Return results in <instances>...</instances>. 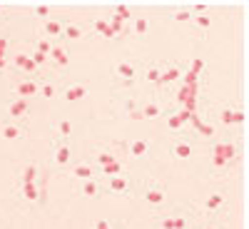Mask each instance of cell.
<instances>
[{
    "mask_svg": "<svg viewBox=\"0 0 249 229\" xmlns=\"http://www.w3.org/2000/svg\"><path fill=\"white\" fill-rule=\"evenodd\" d=\"M100 172V177H117V175H124V162L122 159H117V162H112V164H107V167H100L97 170Z\"/></svg>",
    "mask_w": 249,
    "mask_h": 229,
    "instance_id": "28",
    "label": "cell"
},
{
    "mask_svg": "<svg viewBox=\"0 0 249 229\" xmlns=\"http://www.w3.org/2000/svg\"><path fill=\"white\" fill-rule=\"evenodd\" d=\"M147 28H150V20L144 18V15H140V18L132 20V33L135 35H147Z\"/></svg>",
    "mask_w": 249,
    "mask_h": 229,
    "instance_id": "30",
    "label": "cell"
},
{
    "mask_svg": "<svg viewBox=\"0 0 249 229\" xmlns=\"http://www.w3.org/2000/svg\"><path fill=\"white\" fill-rule=\"evenodd\" d=\"M0 10H3V8H0Z\"/></svg>",
    "mask_w": 249,
    "mask_h": 229,
    "instance_id": "45",
    "label": "cell"
},
{
    "mask_svg": "<svg viewBox=\"0 0 249 229\" xmlns=\"http://www.w3.org/2000/svg\"><path fill=\"white\" fill-rule=\"evenodd\" d=\"M85 95H88V88L80 85V82H75V85H68L65 90H62V100H65V102H80Z\"/></svg>",
    "mask_w": 249,
    "mask_h": 229,
    "instance_id": "20",
    "label": "cell"
},
{
    "mask_svg": "<svg viewBox=\"0 0 249 229\" xmlns=\"http://www.w3.org/2000/svg\"><path fill=\"white\" fill-rule=\"evenodd\" d=\"M92 229H115V224H112V222H107V219H100V222H95V224H92Z\"/></svg>",
    "mask_w": 249,
    "mask_h": 229,
    "instance_id": "40",
    "label": "cell"
},
{
    "mask_svg": "<svg viewBox=\"0 0 249 229\" xmlns=\"http://www.w3.org/2000/svg\"><path fill=\"white\" fill-rule=\"evenodd\" d=\"M77 194L80 197H100L102 194V179H85V182H80L77 187Z\"/></svg>",
    "mask_w": 249,
    "mask_h": 229,
    "instance_id": "12",
    "label": "cell"
},
{
    "mask_svg": "<svg viewBox=\"0 0 249 229\" xmlns=\"http://www.w3.org/2000/svg\"><path fill=\"white\" fill-rule=\"evenodd\" d=\"M219 120H222L224 127H239V124L247 122V112L242 107H224L219 112Z\"/></svg>",
    "mask_w": 249,
    "mask_h": 229,
    "instance_id": "7",
    "label": "cell"
},
{
    "mask_svg": "<svg viewBox=\"0 0 249 229\" xmlns=\"http://www.w3.org/2000/svg\"><path fill=\"white\" fill-rule=\"evenodd\" d=\"M53 48H55V40H48V37H40L37 43H35V53L45 55V57L53 53Z\"/></svg>",
    "mask_w": 249,
    "mask_h": 229,
    "instance_id": "31",
    "label": "cell"
},
{
    "mask_svg": "<svg viewBox=\"0 0 249 229\" xmlns=\"http://www.w3.org/2000/svg\"><path fill=\"white\" fill-rule=\"evenodd\" d=\"M197 135L204 137V140H214L217 130L212 127V124H207V122H197Z\"/></svg>",
    "mask_w": 249,
    "mask_h": 229,
    "instance_id": "32",
    "label": "cell"
},
{
    "mask_svg": "<svg viewBox=\"0 0 249 229\" xmlns=\"http://www.w3.org/2000/svg\"><path fill=\"white\" fill-rule=\"evenodd\" d=\"M202 229H219V227H214V224H207V227H202Z\"/></svg>",
    "mask_w": 249,
    "mask_h": 229,
    "instance_id": "44",
    "label": "cell"
},
{
    "mask_svg": "<svg viewBox=\"0 0 249 229\" xmlns=\"http://www.w3.org/2000/svg\"><path fill=\"white\" fill-rule=\"evenodd\" d=\"M50 57V62L55 68H60V70H65L68 65H70V53H68V48L65 45H55L53 48V53L48 55Z\"/></svg>",
    "mask_w": 249,
    "mask_h": 229,
    "instance_id": "13",
    "label": "cell"
},
{
    "mask_svg": "<svg viewBox=\"0 0 249 229\" xmlns=\"http://www.w3.org/2000/svg\"><path fill=\"white\" fill-rule=\"evenodd\" d=\"M107 23H110V28H112V33L117 35V37H122V30H124V23H120V20L112 15L110 20H107Z\"/></svg>",
    "mask_w": 249,
    "mask_h": 229,
    "instance_id": "37",
    "label": "cell"
},
{
    "mask_svg": "<svg viewBox=\"0 0 249 229\" xmlns=\"http://www.w3.org/2000/svg\"><path fill=\"white\" fill-rule=\"evenodd\" d=\"M60 95V88L55 85V82H40V97L43 100H53Z\"/></svg>",
    "mask_w": 249,
    "mask_h": 229,
    "instance_id": "29",
    "label": "cell"
},
{
    "mask_svg": "<svg viewBox=\"0 0 249 229\" xmlns=\"http://www.w3.org/2000/svg\"><path fill=\"white\" fill-rule=\"evenodd\" d=\"M33 182H40V167L30 162L23 167V172H20V184H33Z\"/></svg>",
    "mask_w": 249,
    "mask_h": 229,
    "instance_id": "24",
    "label": "cell"
},
{
    "mask_svg": "<svg viewBox=\"0 0 249 229\" xmlns=\"http://www.w3.org/2000/svg\"><path fill=\"white\" fill-rule=\"evenodd\" d=\"M92 30H95V35L105 37V40H117V35L112 33V28H110L107 20H95V23H92Z\"/></svg>",
    "mask_w": 249,
    "mask_h": 229,
    "instance_id": "26",
    "label": "cell"
},
{
    "mask_svg": "<svg viewBox=\"0 0 249 229\" xmlns=\"http://www.w3.org/2000/svg\"><path fill=\"white\" fill-rule=\"evenodd\" d=\"M170 152H172L175 159L187 162V159H192V157H195V144H192V142H187V140H177V142H172Z\"/></svg>",
    "mask_w": 249,
    "mask_h": 229,
    "instance_id": "8",
    "label": "cell"
},
{
    "mask_svg": "<svg viewBox=\"0 0 249 229\" xmlns=\"http://www.w3.org/2000/svg\"><path fill=\"white\" fill-rule=\"evenodd\" d=\"M57 135H60V137H70V135H72V122H70V120L57 122Z\"/></svg>",
    "mask_w": 249,
    "mask_h": 229,
    "instance_id": "35",
    "label": "cell"
},
{
    "mask_svg": "<svg viewBox=\"0 0 249 229\" xmlns=\"http://www.w3.org/2000/svg\"><path fill=\"white\" fill-rule=\"evenodd\" d=\"M179 65H175V62H167V65H162V72H160V88H167L172 85L175 80H179Z\"/></svg>",
    "mask_w": 249,
    "mask_h": 229,
    "instance_id": "14",
    "label": "cell"
},
{
    "mask_svg": "<svg viewBox=\"0 0 249 229\" xmlns=\"http://www.w3.org/2000/svg\"><path fill=\"white\" fill-rule=\"evenodd\" d=\"M127 155L130 157H135V159H144L150 155V144H147V140H132V142H127Z\"/></svg>",
    "mask_w": 249,
    "mask_h": 229,
    "instance_id": "17",
    "label": "cell"
},
{
    "mask_svg": "<svg viewBox=\"0 0 249 229\" xmlns=\"http://www.w3.org/2000/svg\"><path fill=\"white\" fill-rule=\"evenodd\" d=\"M224 199H227L224 192H214V194H210V197L204 199V207H202V210H204L207 214H217L222 207H224Z\"/></svg>",
    "mask_w": 249,
    "mask_h": 229,
    "instance_id": "21",
    "label": "cell"
},
{
    "mask_svg": "<svg viewBox=\"0 0 249 229\" xmlns=\"http://www.w3.org/2000/svg\"><path fill=\"white\" fill-rule=\"evenodd\" d=\"M62 28H65V20H60V18H50L43 23V33L48 40H57L62 37Z\"/></svg>",
    "mask_w": 249,
    "mask_h": 229,
    "instance_id": "15",
    "label": "cell"
},
{
    "mask_svg": "<svg viewBox=\"0 0 249 229\" xmlns=\"http://www.w3.org/2000/svg\"><path fill=\"white\" fill-rule=\"evenodd\" d=\"M72 177H75L77 182L95 179V177H97V167H95V164H75V167H72Z\"/></svg>",
    "mask_w": 249,
    "mask_h": 229,
    "instance_id": "22",
    "label": "cell"
},
{
    "mask_svg": "<svg viewBox=\"0 0 249 229\" xmlns=\"http://www.w3.org/2000/svg\"><path fill=\"white\" fill-rule=\"evenodd\" d=\"M115 18L120 20V23H124V20H130V18H132V13H130V5L120 3V5L115 8Z\"/></svg>",
    "mask_w": 249,
    "mask_h": 229,
    "instance_id": "33",
    "label": "cell"
},
{
    "mask_svg": "<svg viewBox=\"0 0 249 229\" xmlns=\"http://www.w3.org/2000/svg\"><path fill=\"white\" fill-rule=\"evenodd\" d=\"M210 157H212V167L214 170L234 167V164L239 162V147L234 142H217V144H212Z\"/></svg>",
    "mask_w": 249,
    "mask_h": 229,
    "instance_id": "1",
    "label": "cell"
},
{
    "mask_svg": "<svg viewBox=\"0 0 249 229\" xmlns=\"http://www.w3.org/2000/svg\"><path fill=\"white\" fill-rule=\"evenodd\" d=\"M102 190H107V194H115V197H127L132 192V182L124 175L107 177V179H102Z\"/></svg>",
    "mask_w": 249,
    "mask_h": 229,
    "instance_id": "5",
    "label": "cell"
},
{
    "mask_svg": "<svg viewBox=\"0 0 249 229\" xmlns=\"http://www.w3.org/2000/svg\"><path fill=\"white\" fill-rule=\"evenodd\" d=\"M195 25H197V28H202V30H210V28H212V18L207 15V13L195 15Z\"/></svg>",
    "mask_w": 249,
    "mask_h": 229,
    "instance_id": "34",
    "label": "cell"
},
{
    "mask_svg": "<svg viewBox=\"0 0 249 229\" xmlns=\"http://www.w3.org/2000/svg\"><path fill=\"white\" fill-rule=\"evenodd\" d=\"M172 18L177 23H190V20H195V13L192 10H177V13H172Z\"/></svg>",
    "mask_w": 249,
    "mask_h": 229,
    "instance_id": "36",
    "label": "cell"
},
{
    "mask_svg": "<svg viewBox=\"0 0 249 229\" xmlns=\"http://www.w3.org/2000/svg\"><path fill=\"white\" fill-rule=\"evenodd\" d=\"M8 53V37H0V57H5Z\"/></svg>",
    "mask_w": 249,
    "mask_h": 229,
    "instance_id": "41",
    "label": "cell"
},
{
    "mask_svg": "<svg viewBox=\"0 0 249 229\" xmlns=\"http://www.w3.org/2000/svg\"><path fill=\"white\" fill-rule=\"evenodd\" d=\"M170 130H179L182 127V115H175V117H170Z\"/></svg>",
    "mask_w": 249,
    "mask_h": 229,
    "instance_id": "39",
    "label": "cell"
},
{
    "mask_svg": "<svg viewBox=\"0 0 249 229\" xmlns=\"http://www.w3.org/2000/svg\"><path fill=\"white\" fill-rule=\"evenodd\" d=\"M155 229H190V219L179 212H170V214H160L152 219Z\"/></svg>",
    "mask_w": 249,
    "mask_h": 229,
    "instance_id": "4",
    "label": "cell"
},
{
    "mask_svg": "<svg viewBox=\"0 0 249 229\" xmlns=\"http://www.w3.org/2000/svg\"><path fill=\"white\" fill-rule=\"evenodd\" d=\"M0 137L3 140H23L25 137V130H23V124L20 122H3L0 124Z\"/></svg>",
    "mask_w": 249,
    "mask_h": 229,
    "instance_id": "11",
    "label": "cell"
},
{
    "mask_svg": "<svg viewBox=\"0 0 249 229\" xmlns=\"http://www.w3.org/2000/svg\"><path fill=\"white\" fill-rule=\"evenodd\" d=\"M70 159H72L70 144H68V142H57L55 150H53V164H55V167H68Z\"/></svg>",
    "mask_w": 249,
    "mask_h": 229,
    "instance_id": "10",
    "label": "cell"
},
{
    "mask_svg": "<svg viewBox=\"0 0 249 229\" xmlns=\"http://www.w3.org/2000/svg\"><path fill=\"white\" fill-rule=\"evenodd\" d=\"M15 95L20 97V100H30V97H35V95H40V82L37 80H20L18 85H15Z\"/></svg>",
    "mask_w": 249,
    "mask_h": 229,
    "instance_id": "9",
    "label": "cell"
},
{
    "mask_svg": "<svg viewBox=\"0 0 249 229\" xmlns=\"http://www.w3.org/2000/svg\"><path fill=\"white\" fill-rule=\"evenodd\" d=\"M8 115H10V120H23V117H28L30 115V105H28V100H20V97H15L10 105H8Z\"/></svg>",
    "mask_w": 249,
    "mask_h": 229,
    "instance_id": "16",
    "label": "cell"
},
{
    "mask_svg": "<svg viewBox=\"0 0 249 229\" xmlns=\"http://www.w3.org/2000/svg\"><path fill=\"white\" fill-rule=\"evenodd\" d=\"M13 62H15V68H18L20 72H25V75H35V72H37V65L33 62V57L25 55V53H18Z\"/></svg>",
    "mask_w": 249,
    "mask_h": 229,
    "instance_id": "19",
    "label": "cell"
},
{
    "mask_svg": "<svg viewBox=\"0 0 249 229\" xmlns=\"http://www.w3.org/2000/svg\"><path fill=\"white\" fill-rule=\"evenodd\" d=\"M140 197L147 207H164L167 204V190H164V184H160V182H144L142 190H140Z\"/></svg>",
    "mask_w": 249,
    "mask_h": 229,
    "instance_id": "2",
    "label": "cell"
},
{
    "mask_svg": "<svg viewBox=\"0 0 249 229\" xmlns=\"http://www.w3.org/2000/svg\"><path fill=\"white\" fill-rule=\"evenodd\" d=\"M160 72H162V65H157V62L147 65V68H144V82H147L150 88L160 90Z\"/></svg>",
    "mask_w": 249,
    "mask_h": 229,
    "instance_id": "25",
    "label": "cell"
},
{
    "mask_svg": "<svg viewBox=\"0 0 249 229\" xmlns=\"http://www.w3.org/2000/svg\"><path fill=\"white\" fill-rule=\"evenodd\" d=\"M137 115L144 117V120H157V117L162 115V107H160V102H157V100H147V102H144V105L140 107Z\"/></svg>",
    "mask_w": 249,
    "mask_h": 229,
    "instance_id": "23",
    "label": "cell"
},
{
    "mask_svg": "<svg viewBox=\"0 0 249 229\" xmlns=\"http://www.w3.org/2000/svg\"><path fill=\"white\" fill-rule=\"evenodd\" d=\"M82 35H85V28L77 23H65V28H62V40H80Z\"/></svg>",
    "mask_w": 249,
    "mask_h": 229,
    "instance_id": "27",
    "label": "cell"
},
{
    "mask_svg": "<svg viewBox=\"0 0 249 229\" xmlns=\"http://www.w3.org/2000/svg\"><path fill=\"white\" fill-rule=\"evenodd\" d=\"M120 159V155H117V150L115 147H105V150H100L97 155H95V167L100 170V167H107V164H112V162H117Z\"/></svg>",
    "mask_w": 249,
    "mask_h": 229,
    "instance_id": "18",
    "label": "cell"
},
{
    "mask_svg": "<svg viewBox=\"0 0 249 229\" xmlns=\"http://www.w3.org/2000/svg\"><path fill=\"white\" fill-rule=\"evenodd\" d=\"M5 68H8V62H5V57H0V72H3Z\"/></svg>",
    "mask_w": 249,
    "mask_h": 229,
    "instance_id": "43",
    "label": "cell"
},
{
    "mask_svg": "<svg viewBox=\"0 0 249 229\" xmlns=\"http://www.w3.org/2000/svg\"><path fill=\"white\" fill-rule=\"evenodd\" d=\"M35 15L43 18V20H50V5H37L35 8Z\"/></svg>",
    "mask_w": 249,
    "mask_h": 229,
    "instance_id": "38",
    "label": "cell"
},
{
    "mask_svg": "<svg viewBox=\"0 0 249 229\" xmlns=\"http://www.w3.org/2000/svg\"><path fill=\"white\" fill-rule=\"evenodd\" d=\"M202 68H204V62H202V60H195V62H192V72H199Z\"/></svg>",
    "mask_w": 249,
    "mask_h": 229,
    "instance_id": "42",
    "label": "cell"
},
{
    "mask_svg": "<svg viewBox=\"0 0 249 229\" xmlns=\"http://www.w3.org/2000/svg\"><path fill=\"white\" fill-rule=\"evenodd\" d=\"M112 75H115V80L120 82L122 88H132L135 80H137V75H140V68L135 65V62L124 60V62H117V65H115Z\"/></svg>",
    "mask_w": 249,
    "mask_h": 229,
    "instance_id": "3",
    "label": "cell"
},
{
    "mask_svg": "<svg viewBox=\"0 0 249 229\" xmlns=\"http://www.w3.org/2000/svg\"><path fill=\"white\" fill-rule=\"evenodd\" d=\"M18 199H23L25 204H43L45 194H43V187H40V182L20 184V187H18Z\"/></svg>",
    "mask_w": 249,
    "mask_h": 229,
    "instance_id": "6",
    "label": "cell"
}]
</instances>
